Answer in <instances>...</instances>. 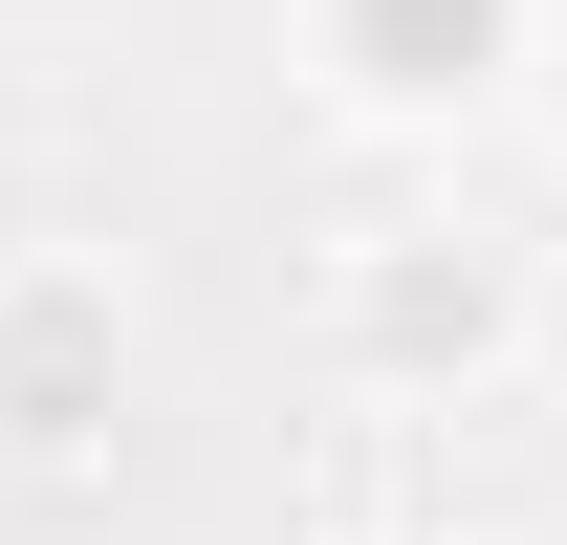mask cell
Here are the masks:
<instances>
[{
  "instance_id": "cell-1",
  "label": "cell",
  "mask_w": 567,
  "mask_h": 545,
  "mask_svg": "<svg viewBox=\"0 0 567 545\" xmlns=\"http://www.w3.org/2000/svg\"><path fill=\"white\" fill-rule=\"evenodd\" d=\"M328 349H350V393H481V371H524V263L458 218H393L328 263Z\"/></svg>"
},
{
  "instance_id": "cell-2",
  "label": "cell",
  "mask_w": 567,
  "mask_h": 545,
  "mask_svg": "<svg viewBox=\"0 0 567 545\" xmlns=\"http://www.w3.org/2000/svg\"><path fill=\"white\" fill-rule=\"evenodd\" d=\"M110 436H132V284L0 263V480H87Z\"/></svg>"
},
{
  "instance_id": "cell-3",
  "label": "cell",
  "mask_w": 567,
  "mask_h": 545,
  "mask_svg": "<svg viewBox=\"0 0 567 545\" xmlns=\"http://www.w3.org/2000/svg\"><path fill=\"white\" fill-rule=\"evenodd\" d=\"M306 66L371 132H458V110H502L546 66V0H306Z\"/></svg>"
},
{
  "instance_id": "cell-4",
  "label": "cell",
  "mask_w": 567,
  "mask_h": 545,
  "mask_svg": "<svg viewBox=\"0 0 567 545\" xmlns=\"http://www.w3.org/2000/svg\"><path fill=\"white\" fill-rule=\"evenodd\" d=\"M524 371L567 393V240H546V284H524Z\"/></svg>"
},
{
  "instance_id": "cell-5",
  "label": "cell",
  "mask_w": 567,
  "mask_h": 545,
  "mask_svg": "<svg viewBox=\"0 0 567 545\" xmlns=\"http://www.w3.org/2000/svg\"><path fill=\"white\" fill-rule=\"evenodd\" d=\"M546 153H567V66H546Z\"/></svg>"
},
{
  "instance_id": "cell-6",
  "label": "cell",
  "mask_w": 567,
  "mask_h": 545,
  "mask_svg": "<svg viewBox=\"0 0 567 545\" xmlns=\"http://www.w3.org/2000/svg\"><path fill=\"white\" fill-rule=\"evenodd\" d=\"M350 545H415V524H350Z\"/></svg>"
}]
</instances>
